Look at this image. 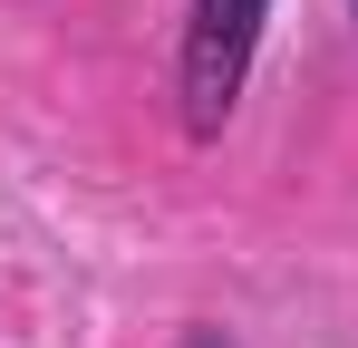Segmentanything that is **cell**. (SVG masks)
<instances>
[{
  "instance_id": "1",
  "label": "cell",
  "mask_w": 358,
  "mask_h": 348,
  "mask_svg": "<svg viewBox=\"0 0 358 348\" xmlns=\"http://www.w3.org/2000/svg\"><path fill=\"white\" fill-rule=\"evenodd\" d=\"M262 20H271V0H194L184 58H175V97H184V136L194 145H213L233 126L242 87H252V58H262Z\"/></svg>"
},
{
  "instance_id": "2",
  "label": "cell",
  "mask_w": 358,
  "mask_h": 348,
  "mask_svg": "<svg viewBox=\"0 0 358 348\" xmlns=\"http://www.w3.org/2000/svg\"><path fill=\"white\" fill-rule=\"evenodd\" d=\"M175 348H242V339H233V329H184Z\"/></svg>"
},
{
  "instance_id": "3",
  "label": "cell",
  "mask_w": 358,
  "mask_h": 348,
  "mask_svg": "<svg viewBox=\"0 0 358 348\" xmlns=\"http://www.w3.org/2000/svg\"><path fill=\"white\" fill-rule=\"evenodd\" d=\"M349 10H358V0H349Z\"/></svg>"
}]
</instances>
